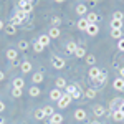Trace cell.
Wrapping results in <instances>:
<instances>
[{"instance_id": "obj_11", "label": "cell", "mask_w": 124, "mask_h": 124, "mask_svg": "<svg viewBox=\"0 0 124 124\" xmlns=\"http://www.w3.org/2000/svg\"><path fill=\"white\" fill-rule=\"evenodd\" d=\"M106 79H108V73L101 71V73H99V76L96 78V83H98V85H103V83H104Z\"/></svg>"}, {"instance_id": "obj_6", "label": "cell", "mask_w": 124, "mask_h": 124, "mask_svg": "<svg viewBox=\"0 0 124 124\" xmlns=\"http://www.w3.org/2000/svg\"><path fill=\"white\" fill-rule=\"evenodd\" d=\"M111 28H113V30H121V28H123V20L113 18V22H111Z\"/></svg>"}, {"instance_id": "obj_50", "label": "cell", "mask_w": 124, "mask_h": 124, "mask_svg": "<svg viewBox=\"0 0 124 124\" xmlns=\"http://www.w3.org/2000/svg\"><path fill=\"white\" fill-rule=\"evenodd\" d=\"M55 2H58V3H61V2H65V0H55Z\"/></svg>"}, {"instance_id": "obj_7", "label": "cell", "mask_w": 124, "mask_h": 124, "mask_svg": "<svg viewBox=\"0 0 124 124\" xmlns=\"http://www.w3.org/2000/svg\"><path fill=\"white\" fill-rule=\"evenodd\" d=\"M99 73H101V70L96 66H91V70H89V78L91 79H96V78L99 76Z\"/></svg>"}, {"instance_id": "obj_45", "label": "cell", "mask_w": 124, "mask_h": 124, "mask_svg": "<svg viewBox=\"0 0 124 124\" xmlns=\"http://www.w3.org/2000/svg\"><path fill=\"white\" fill-rule=\"evenodd\" d=\"M119 75H121V76H123V78H124V66H123V68H121V70H119Z\"/></svg>"}, {"instance_id": "obj_5", "label": "cell", "mask_w": 124, "mask_h": 124, "mask_svg": "<svg viewBox=\"0 0 124 124\" xmlns=\"http://www.w3.org/2000/svg\"><path fill=\"white\" fill-rule=\"evenodd\" d=\"M86 31L91 35V37H94V35H98V31H99V28H98V25L96 23H91L88 28H86Z\"/></svg>"}, {"instance_id": "obj_14", "label": "cell", "mask_w": 124, "mask_h": 124, "mask_svg": "<svg viewBox=\"0 0 124 124\" xmlns=\"http://www.w3.org/2000/svg\"><path fill=\"white\" fill-rule=\"evenodd\" d=\"M88 27H89L88 20H86V18H79V22H78V28H79V30H86Z\"/></svg>"}, {"instance_id": "obj_9", "label": "cell", "mask_w": 124, "mask_h": 124, "mask_svg": "<svg viewBox=\"0 0 124 124\" xmlns=\"http://www.w3.org/2000/svg\"><path fill=\"white\" fill-rule=\"evenodd\" d=\"M61 91H60V89H51V93H50V98H51V99H55V101H58V99H60V98H61Z\"/></svg>"}, {"instance_id": "obj_38", "label": "cell", "mask_w": 124, "mask_h": 124, "mask_svg": "<svg viewBox=\"0 0 124 124\" xmlns=\"http://www.w3.org/2000/svg\"><path fill=\"white\" fill-rule=\"evenodd\" d=\"M51 23H53V27H56V28H58V25L61 23V18H58V17H55V18H51Z\"/></svg>"}, {"instance_id": "obj_46", "label": "cell", "mask_w": 124, "mask_h": 124, "mask_svg": "<svg viewBox=\"0 0 124 124\" xmlns=\"http://www.w3.org/2000/svg\"><path fill=\"white\" fill-rule=\"evenodd\" d=\"M3 79H5V75H3V73L0 71V81H3Z\"/></svg>"}, {"instance_id": "obj_1", "label": "cell", "mask_w": 124, "mask_h": 124, "mask_svg": "<svg viewBox=\"0 0 124 124\" xmlns=\"http://www.w3.org/2000/svg\"><path fill=\"white\" fill-rule=\"evenodd\" d=\"M71 99H73V98H71L70 94H63L61 98H60V99H58V106L63 109V108H66V106L71 103Z\"/></svg>"}, {"instance_id": "obj_17", "label": "cell", "mask_w": 124, "mask_h": 124, "mask_svg": "<svg viewBox=\"0 0 124 124\" xmlns=\"http://www.w3.org/2000/svg\"><path fill=\"white\" fill-rule=\"evenodd\" d=\"M86 20H88L89 25H91V23H96V22H98V15H96V13H88V15H86Z\"/></svg>"}, {"instance_id": "obj_43", "label": "cell", "mask_w": 124, "mask_h": 124, "mask_svg": "<svg viewBox=\"0 0 124 124\" xmlns=\"http://www.w3.org/2000/svg\"><path fill=\"white\" fill-rule=\"evenodd\" d=\"M114 18H117V20H123V13H121V12H116V13H114Z\"/></svg>"}, {"instance_id": "obj_15", "label": "cell", "mask_w": 124, "mask_h": 124, "mask_svg": "<svg viewBox=\"0 0 124 124\" xmlns=\"http://www.w3.org/2000/svg\"><path fill=\"white\" fill-rule=\"evenodd\" d=\"M113 119H114V121H123L124 114L119 111V109H116V111H113Z\"/></svg>"}, {"instance_id": "obj_27", "label": "cell", "mask_w": 124, "mask_h": 124, "mask_svg": "<svg viewBox=\"0 0 124 124\" xmlns=\"http://www.w3.org/2000/svg\"><path fill=\"white\" fill-rule=\"evenodd\" d=\"M15 17H17V18H18V20H22V22H23V20L27 18V13H25L23 10H18V12L15 13Z\"/></svg>"}, {"instance_id": "obj_42", "label": "cell", "mask_w": 124, "mask_h": 124, "mask_svg": "<svg viewBox=\"0 0 124 124\" xmlns=\"http://www.w3.org/2000/svg\"><path fill=\"white\" fill-rule=\"evenodd\" d=\"M31 10H33V5H31V3H28V5L25 7V10H23V12H25V13L28 15V13H30V12H31Z\"/></svg>"}, {"instance_id": "obj_33", "label": "cell", "mask_w": 124, "mask_h": 124, "mask_svg": "<svg viewBox=\"0 0 124 124\" xmlns=\"http://www.w3.org/2000/svg\"><path fill=\"white\" fill-rule=\"evenodd\" d=\"M86 63H88L89 66H94V63H96V58L93 56V55H91V56H88V58H86Z\"/></svg>"}, {"instance_id": "obj_28", "label": "cell", "mask_w": 124, "mask_h": 124, "mask_svg": "<svg viewBox=\"0 0 124 124\" xmlns=\"http://www.w3.org/2000/svg\"><path fill=\"white\" fill-rule=\"evenodd\" d=\"M22 93H23V91H22L20 88H13V89H12V96H13V98H20Z\"/></svg>"}, {"instance_id": "obj_19", "label": "cell", "mask_w": 124, "mask_h": 124, "mask_svg": "<svg viewBox=\"0 0 124 124\" xmlns=\"http://www.w3.org/2000/svg\"><path fill=\"white\" fill-rule=\"evenodd\" d=\"M7 58L12 60V61H15V60H17V50H12V48H10L8 51H7Z\"/></svg>"}, {"instance_id": "obj_16", "label": "cell", "mask_w": 124, "mask_h": 124, "mask_svg": "<svg viewBox=\"0 0 124 124\" xmlns=\"http://www.w3.org/2000/svg\"><path fill=\"white\" fill-rule=\"evenodd\" d=\"M93 113H94L96 116H103V114L106 113V109L103 108V106H99V104H98V106H94V109H93Z\"/></svg>"}, {"instance_id": "obj_49", "label": "cell", "mask_w": 124, "mask_h": 124, "mask_svg": "<svg viewBox=\"0 0 124 124\" xmlns=\"http://www.w3.org/2000/svg\"><path fill=\"white\" fill-rule=\"evenodd\" d=\"M3 28V22H2V20H0V30Z\"/></svg>"}, {"instance_id": "obj_26", "label": "cell", "mask_w": 124, "mask_h": 124, "mask_svg": "<svg viewBox=\"0 0 124 124\" xmlns=\"http://www.w3.org/2000/svg\"><path fill=\"white\" fill-rule=\"evenodd\" d=\"M76 13L81 17V15H85L86 13V5H78L76 7Z\"/></svg>"}, {"instance_id": "obj_8", "label": "cell", "mask_w": 124, "mask_h": 124, "mask_svg": "<svg viewBox=\"0 0 124 124\" xmlns=\"http://www.w3.org/2000/svg\"><path fill=\"white\" fill-rule=\"evenodd\" d=\"M75 117H76L78 121H85L86 119V111H83V109H76V111H75Z\"/></svg>"}, {"instance_id": "obj_36", "label": "cell", "mask_w": 124, "mask_h": 124, "mask_svg": "<svg viewBox=\"0 0 124 124\" xmlns=\"http://www.w3.org/2000/svg\"><path fill=\"white\" fill-rule=\"evenodd\" d=\"M35 117H37V119H43V117H45V113H43V109H38V111L35 113Z\"/></svg>"}, {"instance_id": "obj_10", "label": "cell", "mask_w": 124, "mask_h": 124, "mask_svg": "<svg viewBox=\"0 0 124 124\" xmlns=\"http://www.w3.org/2000/svg\"><path fill=\"white\" fill-rule=\"evenodd\" d=\"M50 37L48 35H40V38H38V43L40 45H43V46H46V45H50Z\"/></svg>"}, {"instance_id": "obj_44", "label": "cell", "mask_w": 124, "mask_h": 124, "mask_svg": "<svg viewBox=\"0 0 124 124\" xmlns=\"http://www.w3.org/2000/svg\"><path fill=\"white\" fill-rule=\"evenodd\" d=\"M117 109H119V111L124 114V101H121V104H119V108H117Z\"/></svg>"}, {"instance_id": "obj_20", "label": "cell", "mask_w": 124, "mask_h": 124, "mask_svg": "<svg viewBox=\"0 0 124 124\" xmlns=\"http://www.w3.org/2000/svg\"><path fill=\"white\" fill-rule=\"evenodd\" d=\"M76 43H73V41H70V43H68L66 45V51L68 53H75V51H76Z\"/></svg>"}, {"instance_id": "obj_12", "label": "cell", "mask_w": 124, "mask_h": 124, "mask_svg": "<svg viewBox=\"0 0 124 124\" xmlns=\"http://www.w3.org/2000/svg\"><path fill=\"white\" fill-rule=\"evenodd\" d=\"M20 68H22L23 73H28V71H31V63H30V61H23V63L20 65Z\"/></svg>"}, {"instance_id": "obj_40", "label": "cell", "mask_w": 124, "mask_h": 124, "mask_svg": "<svg viewBox=\"0 0 124 124\" xmlns=\"http://www.w3.org/2000/svg\"><path fill=\"white\" fill-rule=\"evenodd\" d=\"M117 50H119V51H124V38H121L117 41Z\"/></svg>"}, {"instance_id": "obj_31", "label": "cell", "mask_w": 124, "mask_h": 124, "mask_svg": "<svg viewBox=\"0 0 124 124\" xmlns=\"http://www.w3.org/2000/svg\"><path fill=\"white\" fill-rule=\"evenodd\" d=\"M28 48V43L25 41V40H22V41H18V50H22V51H25Z\"/></svg>"}, {"instance_id": "obj_48", "label": "cell", "mask_w": 124, "mask_h": 124, "mask_svg": "<svg viewBox=\"0 0 124 124\" xmlns=\"http://www.w3.org/2000/svg\"><path fill=\"white\" fill-rule=\"evenodd\" d=\"M89 124H101V123H99V121H91Z\"/></svg>"}, {"instance_id": "obj_24", "label": "cell", "mask_w": 124, "mask_h": 124, "mask_svg": "<svg viewBox=\"0 0 124 124\" xmlns=\"http://www.w3.org/2000/svg\"><path fill=\"white\" fill-rule=\"evenodd\" d=\"M41 81H43V75H41V73H35V75H33V83L38 85V83H41Z\"/></svg>"}, {"instance_id": "obj_35", "label": "cell", "mask_w": 124, "mask_h": 124, "mask_svg": "<svg viewBox=\"0 0 124 124\" xmlns=\"http://www.w3.org/2000/svg\"><path fill=\"white\" fill-rule=\"evenodd\" d=\"M28 3H30L28 0H20V2H18V7H20V10H25V7H27Z\"/></svg>"}, {"instance_id": "obj_41", "label": "cell", "mask_w": 124, "mask_h": 124, "mask_svg": "<svg viewBox=\"0 0 124 124\" xmlns=\"http://www.w3.org/2000/svg\"><path fill=\"white\" fill-rule=\"evenodd\" d=\"M71 98H73V99H79V98H81V89H76V91L73 93Z\"/></svg>"}, {"instance_id": "obj_21", "label": "cell", "mask_w": 124, "mask_h": 124, "mask_svg": "<svg viewBox=\"0 0 124 124\" xmlns=\"http://www.w3.org/2000/svg\"><path fill=\"white\" fill-rule=\"evenodd\" d=\"M5 31H7V35H15L17 33V28H15V25H7V28H5Z\"/></svg>"}, {"instance_id": "obj_2", "label": "cell", "mask_w": 124, "mask_h": 124, "mask_svg": "<svg viewBox=\"0 0 124 124\" xmlns=\"http://www.w3.org/2000/svg\"><path fill=\"white\" fill-rule=\"evenodd\" d=\"M63 123V116L58 114V113H53L50 116V124H61Z\"/></svg>"}, {"instance_id": "obj_51", "label": "cell", "mask_w": 124, "mask_h": 124, "mask_svg": "<svg viewBox=\"0 0 124 124\" xmlns=\"http://www.w3.org/2000/svg\"><path fill=\"white\" fill-rule=\"evenodd\" d=\"M0 124H3V123H0Z\"/></svg>"}, {"instance_id": "obj_29", "label": "cell", "mask_w": 124, "mask_h": 124, "mask_svg": "<svg viewBox=\"0 0 124 124\" xmlns=\"http://www.w3.org/2000/svg\"><path fill=\"white\" fill-rule=\"evenodd\" d=\"M43 113H45V116H51L55 113V109H53L51 106H46V108H43Z\"/></svg>"}, {"instance_id": "obj_13", "label": "cell", "mask_w": 124, "mask_h": 124, "mask_svg": "<svg viewBox=\"0 0 124 124\" xmlns=\"http://www.w3.org/2000/svg\"><path fill=\"white\" fill-rule=\"evenodd\" d=\"M23 86H25V81H23L22 78H15V79H13V88H20V89H23Z\"/></svg>"}, {"instance_id": "obj_23", "label": "cell", "mask_w": 124, "mask_h": 124, "mask_svg": "<svg viewBox=\"0 0 124 124\" xmlns=\"http://www.w3.org/2000/svg\"><path fill=\"white\" fill-rule=\"evenodd\" d=\"M30 96H40V88L38 86H33V88H30Z\"/></svg>"}, {"instance_id": "obj_34", "label": "cell", "mask_w": 124, "mask_h": 124, "mask_svg": "<svg viewBox=\"0 0 124 124\" xmlns=\"http://www.w3.org/2000/svg\"><path fill=\"white\" fill-rule=\"evenodd\" d=\"M86 98H89V99L96 98V91L94 89H88V91H86Z\"/></svg>"}, {"instance_id": "obj_32", "label": "cell", "mask_w": 124, "mask_h": 124, "mask_svg": "<svg viewBox=\"0 0 124 124\" xmlns=\"http://www.w3.org/2000/svg\"><path fill=\"white\" fill-rule=\"evenodd\" d=\"M56 86L58 88H66V81H65L63 78H58L56 79Z\"/></svg>"}, {"instance_id": "obj_37", "label": "cell", "mask_w": 124, "mask_h": 124, "mask_svg": "<svg viewBox=\"0 0 124 124\" xmlns=\"http://www.w3.org/2000/svg\"><path fill=\"white\" fill-rule=\"evenodd\" d=\"M10 23H12V25H20V23H23V22H22V20H18L15 15H13V17H12V20H10Z\"/></svg>"}, {"instance_id": "obj_39", "label": "cell", "mask_w": 124, "mask_h": 124, "mask_svg": "<svg viewBox=\"0 0 124 124\" xmlns=\"http://www.w3.org/2000/svg\"><path fill=\"white\" fill-rule=\"evenodd\" d=\"M33 48H35V51H37V53H40V51H43V48H45V46H43V45H40L38 41H37V43H35V46H33Z\"/></svg>"}, {"instance_id": "obj_18", "label": "cell", "mask_w": 124, "mask_h": 124, "mask_svg": "<svg viewBox=\"0 0 124 124\" xmlns=\"http://www.w3.org/2000/svg\"><path fill=\"white\" fill-rule=\"evenodd\" d=\"M48 37H50V38H58V37H60V30H58L56 27H53V28L50 30V33H48Z\"/></svg>"}, {"instance_id": "obj_3", "label": "cell", "mask_w": 124, "mask_h": 124, "mask_svg": "<svg viewBox=\"0 0 124 124\" xmlns=\"http://www.w3.org/2000/svg\"><path fill=\"white\" fill-rule=\"evenodd\" d=\"M53 68H56V70L65 68V60L60 58V56H55V58H53Z\"/></svg>"}, {"instance_id": "obj_22", "label": "cell", "mask_w": 124, "mask_h": 124, "mask_svg": "<svg viewBox=\"0 0 124 124\" xmlns=\"http://www.w3.org/2000/svg\"><path fill=\"white\" fill-rule=\"evenodd\" d=\"M111 37H113V38H116V40H121L123 31H121V30H113V31H111Z\"/></svg>"}, {"instance_id": "obj_25", "label": "cell", "mask_w": 124, "mask_h": 124, "mask_svg": "<svg viewBox=\"0 0 124 124\" xmlns=\"http://www.w3.org/2000/svg\"><path fill=\"white\" fill-rule=\"evenodd\" d=\"M75 55H76L78 58H83L86 55V51H85V48H81V46H78L76 48V51H75Z\"/></svg>"}, {"instance_id": "obj_30", "label": "cell", "mask_w": 124, "mask_h": 124, "mask_svg": "<svg viewBox=\"0 0 124 124\" xmlns=\"http://www.w3.org/2000/svg\"><path fill=\"white\" fill-rule=\"evenodd\" d=\"M78 88L76 86H73V85H70V86H66V94H70V96H73V93L76 91Z\"/></svg>"}, {"instance_id": "obj_4", "label": "cell", "mask_w": 124, "mask_h": 124, "mask_svg": "<svg viewBox=\"0 0 124 124\" xmlns=\"http://www.w3.org/2000/svg\"><path fill=\"white\" fill-rule=\"evenodd\" d=\"M114 89L124 91V78H116L114 79Z\"/></svg>"}, {"instance_id": "obj_47", "label": "cell", "mask_w": 124, "mask_h": 124, "mask_svg": "<svg viewBox=\"0 0 124 124\" xmlns=\"http://www.w3.org/2000/svg\"><path fill=\"white\" fill-rule=\"evenodd\" d=\"M3 109H5V104H3V103L0 101V111H3Z\"/></svg>"}]
</instances>
